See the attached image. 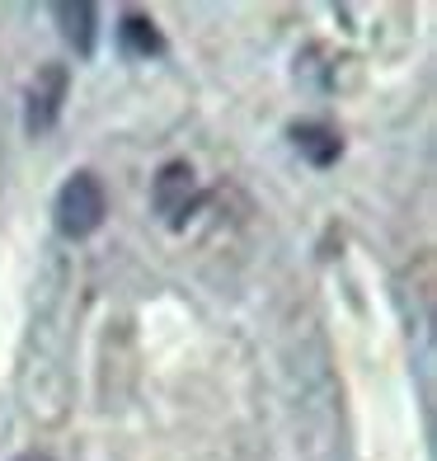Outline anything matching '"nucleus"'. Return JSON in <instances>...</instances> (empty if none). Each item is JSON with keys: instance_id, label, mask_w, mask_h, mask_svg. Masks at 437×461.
Returning <instances> with one entry per match:
<instances>
[{"instance_id": "nucleus-1", "label": "nucleus", "mask_w": 437, "mask_h": 461, "mask_svg": "<svg viewBox=\"0 0 437 461\" xmlns=\"http://www.w3.org/2000/svg\"><path fill=\"white\" fill-rule=\"evenodd\" d=\"M103 212H109V198H103V184H99L90 170L71 175L67 184H61L57 203H52L57 230H61L67 240H85V236H94V230L103 226Z\"/></svg>"}, {"instance_id": "nucleus-6", "label": "nucleus", "mask_w": 437, "mask_h": 461, "mask_svg": "<svg viewBox=\"0 0 437 461\" xmlns=\"http://www.w3.org/2000/svg\"><path fill=\"white\" fill-rule=\"evenodd\" d=\"M118 43L128 57H156L160 52V33L151 19H141V14H128L122 19V29H118Z\"/></svg>"}, {"instance_id": "nucleus-4", "label": "nucleus", "mask_w": 437, "mask_h": 461, "mask_svg": "<svg viewBox=\"0 0 437 461\" xmlns=\"http://www.w3.org/2000/svg\"><path fill=\"white\" fill-rule=\"evenodd\" d=\"M291 141H297V151L310 160V165H334L339 160V137L325 128V122H297V128H291Z\"/></svg>"}, {"instance_id": "nucleus-3", "label": "nucleus", "mask_w": 437, "mask_h": 461, "mask_svg": "<svg viewBox=\"0 0 437 461\" xmlns=\"http://www.w3.org/2000/svg\"><path fill=\"white\" fill-rule=\"evenodd\" d=\"M61 99H67V67H43L29 90V132L52 128L61 113Z\"/></svg>"}, {"instance_id": "nucleus-5", "label": "nucleus", "mask_w": 437, "mask_h": 461, "mask_svg": "<svg viewBox=\"0 0 437 461\" xmlns=\"http://www.w3.org/2000/svg\"><path fill=\"white\" fill-rule=\"evenodd\" d=\"M57 24H61V38L85 57L94 48V5H57Z\"/></svg>"}, {"instance_id": "nucleus-7", "label": "nucleus", "mask_w": 437, "mask_h": 461, "mask_svg": "<svg viewBox=\"0 0 437 461\" xmlns=\"http://www.w3.org/2000/svg\"><path fill=\"white\" fill-rule=\"evenodd\" d=\"M14 461H52V456H43V452H24V456H14Z\"/></svg>"}, {"instance_id": "nucleus-2", "label": "nucleus", "mask_w": 437, "mask_h": 461, "mask_svg": "<svg viewBox=\"0 0 437 461\" xmlns=\"http://www.w3.org/2000/svg\"><path fill=\"white\" fill-rule=\"evenodd\" d=\"M156 212L170 221V226H183V217L193 212V170H189V160H170V165H160V175H156Z\"/></svg>"}]
</instances>
